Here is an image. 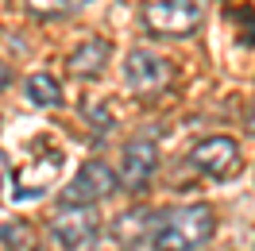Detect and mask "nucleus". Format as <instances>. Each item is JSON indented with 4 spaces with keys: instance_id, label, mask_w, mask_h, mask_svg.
Here are the masks:
<instances>
[{
    "instance_id": "5",
    "label": "nucleus",
    "mask_w": 255,
    "mask_h": 251,
    "mask_svg": "<svg viewBox=\"0 0 255 251\" xmlns=\"http://www.w3.org/2000/svg\"><path fill=\"white\" fill-rule=\"evenodd\" d=\"M124 81L131 93L139 97H155L159 89L170 85V62L159 58L155 50H131L124 62Z\"/></svg>"
},
{
    "instance_id": "13",
    "label": "nucleus",
    "mask_w": 255,
    "mask_h": 251,
    "mask_svg": "<svg viewBox=\"0 0 255 251\" xmlns=\"http://www.w3.org/2000/svg\"><path fill=\"white\" fill-rule=\"evenodd\" d=\"M8 182H12V166H8V155L0 151V197H4V189H8Z\"/></svg>"
},
{
    "instance_id": "2",
    "label": "nucleus",
    "mask_w": 255,
    "mask_h": 251,
    "mask_svg": "<svg viewBox=\"0 0 255 251\" xmlns=\"http://www.w3.org/2000/svg\"><path fill=\"white\" fill-rule=\"evenodd\" d=\"M50 236L62 251H93L101 240L97 205H62V213L50 220Z\"/></svg>"
},
{
    "instance_id": "12",
    "label": "nucleus",
    "mask_w": 255,
    "mask_h": 251,
    "mask_svg": "<svg viewBox=\"0 0 255 251\" xmlns=\"http://www.w3.org/2000/svg\"><path fill=\"white\" fill-rule=\"evenodd\" d=\"M0 240H4V244H12V248H19V244L27 240V228H23V224H8V228L0 232Z\"/></svg>"
},
{
    "instance_id": "1",
    "label": "nucleus",
    "mask_w": 255,
    "mask_h": 251,
    "mask_svg": "<svg viewBox=\"0 0 255 251\" xmlns=\"http://www.w3.org/2000/svg\"><path fill=\"white\" fill-rule=\"evenodd\" d=\"M217 228L209 205H178L166 209L151 232V251H193L201 248Z\"/></svg>"
},
{
    "instance_id": "15",
    "label": "nucleus",
    "mask_w": 255,
    "mask_h": 251,
    "mask_svg": "<svg viewBox=\"0 0 255 251\" xmlns=\"http://www.w3.org/2000/svg\"><path fill=\"white\" fill-rule=\"evenodd\" d=\"M128 251H147V248H128Z\"/></svg>"
},
{
    "instance_id": "6",
    "label": "nucleus",
    "mask_w": 255,
    "mask_h": 251,
    "mask_svg": "<svg viewBox=\"0 0 255 251\" xmlns=\"http://www.w3.org/2000/svg\"><path fill=\"white\" fill-rule=\"evenodd\" d=\"M190 166H197L209 178H232L240 170V147L236 139L228 135H213V139H201L190 151Z\"/></svg>"
},
{
    "instance_id": "10",
    "label": "nucleus",
    "mask_w": 255,
    "mask_h": 251,
    "mask_svg": "<svg viewBox=\"0 0 255 251\" xmlns=\"http://www.w3.org/2000/svg\"><path fill=\"white\" fill-rule=\"evenodd\" d=\"M155 224H159V217L151 209H131V213H124L116 220V240H135L143 232H155Z\"/></svg>"
},
{
    "instance_id": "8",
    "label": "nucleus",
    "mask_w": 255,
    "mask_h": 251,
    "mask_svg": "<svg viewBox=\"0 0 255 251\" xmlns=\"http://www.w3.org/2000/svg\"><path fill=\"white\" fill-rule=\"evenodd\" d=\"M109 54H112L109 39H97V35H93V39H85V43L66 58V66H70V74H78V78H93V74L105 70Z\"/></svg>"
},
{
    "instance_id": "9",
    "label": "nucleus",
    "mask_w": 255,
    "mask_h": 251,
    "mask_svg": "<svg viewBox=\"0 0 255 251\" xmlns=\"http://www.w3.org/2000/svg\"><path fill=\"white\" fill-rule=\"evenodd\" d=\"M23 89H27V101L39 105V109H54L62 101V89H58V81L50 78V74H31Z\"/></svg>"
},
{
    "instance_id": "7",
    "label": "nucleus",
    "mask_w": 255,
    "mask_h": 251,
    "mask_svg": "<svg viewBox=\"0 0 255 251\" xmlns=\"http://www.w3.org/2000/svg\"><path fill=\"white\" fill-rule=\"evenodd\" d=\"M155 166H159V147L151 139H131L124 147V158H120V182L139 193V189L151 182Z\"/></svg>"
},
{
    "instance_id": "14",
    "label": "nucleus",
    "mask_w": 255,
    "mask_h": 251,
    "mask_svg": "<svg viewBox=\"0 0 255 251\" xmlns=\"http://www.w3.org/2000/svg\"><path fill=\"white\" fill-rule=\"evenodd\" d=\"M8 81H12V74H8V66L0 62V89H4V85H8Z\"/></svg>"
},
{
    "instance_id": "11",
    "label": "nucleus",
    "mask_w": 255,
    "mask_h": 251,
    "mask_svg": "<svg viewBox=\"0 0 255 251\" xmlns=\"http://www.w3.org/2000/svg\"><path fill=\"white\" fill-rule=\"evenodd\" d=\"M85 0H27V8H31L35 16H54V12H62V8H78Z\"/></svg>"
},
{
    "instance_id": "3",
    "label": "nucleus",
    "mask_w": 255,
    "mask_h": 251,
    "mask_svg": "<svg viewBox=\"0 0 255 251\" xmlns=\"http://www.w3.org/2000/svg\"><path fill=\"white\" fill-rule=\"evenodd\" d=\"M143 23L155 35L166 39H186L201 27V4L197 0H151L143 12Z\"/></svg>"
},
{
    "instance_id": "4",
    "label": "nucleus",
    "mask_w": 255,
    "mask_h": 251,
    "mask_svg": "<svg viewBox=\"0 0 255 251\" xmlns=\"http://www.w3.org/2000/svg\"><path fill=\"white\" fill-rule=\"evenodd\" d=\"M116 193V174L101 162V158H89L81 162V170L70 178V186L62 193V205H97Z\"/></svg>"
}]
</instances>
